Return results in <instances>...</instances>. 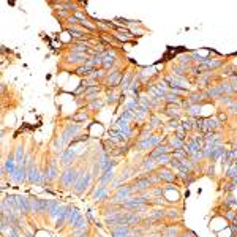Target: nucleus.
Instances as JSON below:
<instances>
[{"instance_id":"nucleus-1","label":"nucleus","mask_w":237,"mask_h":237,"mask_svg":"<svg viewBox=\"0 0 237 237\" xmlns=\"http://www.w3.org/2000/svg\"><path fill=\"white\" fill-rule=\"evenodd\" d=\"M76 179H77L76 171L75 169H67L63 174H62L60 182H62V185H63V186H70V185H73V182H75Z\"/></svg>"},{"instance_id":"nucleus-2","label":"nucleus","mask_w":237,"mask_h":237,"mask_svg":"<svg viewBox=\"0 0 237 237\" xmlns=\"http://www.w3.org/2000/svg\"><path fill=\"white\" fill-rule=\"evenodd\" d=\"M90 174L89 172H85V176H82L81 177V180L76 184V186H75V190H76V193H82L85 188H87V185H89V182H90Z\"/></svg>"},{"instance_id":"nucleus-3","label":"nucleus","mask_w":237,"mask_h":237,"mask_svg":"<svg viewBox=\"0 0 237 237\" xmlns=\"http://www.w3.org/2000/svg\"><path fill=\"white\" fill-rule=\"evenodd\" d=\"M77 131H79V125H68L67 130L63 131V134H62V142H67L71 136H75Z\"/></svg>"},{"instance_id":"nucleus-4","label":"nucleus","mask_w":237,"mask_h":237,"mask_svg":"<svg viewBox=\"0 0 237 237\" xmlns=\"http://www.w3.org/2000/svg\"><path fill=\"white\" fill-rule=\"evenodd\" d=\"M18 199V207L22 213H29L30 212V204H29V199L25 196H16Z\"/></svg>"},{"instance_id":"nucleus-5","label":"nucleus","mask_w":237,"mask_h":237,"mask_svg":"<svg viewBox=\"0 0 237 237\" xmlns=\"http://www.w3.org/2000/svg\"><path fill=\"white\" fill-rule=\"evenodd\" d=\"M152 185V180L149 177H144V179H138V180L133 184V188L134 190H146Z\"/></svg>"},{"instance_id":"nucleus-6","label":"nucleus","mask_w":237,"mask_h":237,"mask_svg":"<svg viewBox=\"0 0 237 237\" xmlns=\"http://www.w3.org/2000/svg\"><path fill=\"white\" fill-rule=\"evenodd\" d=\"M112 237H130V228L128 226H119L111 231Z\"/></svg>"},{"instance_id":"nucleus-7","label":"nucleus","mask_w":237,"mask_h":237,"mask_svg":"<svg viewBox=\"0 0 237 237\" xmlns=\"http://www.w3.org/2000/svg\"><path fill=\"white\" fill-rule=\"evenodd\" d=\"M169 150H171V147H165V146H158L155 150H152L149 155V158H152V160H155V158H158L160 155H166V153H169Z\"/></svg>"},{"instance_id":"nucleus-8","label":"nucleus","mask_w":237,"mask_h":237,"mask_svg":"<svg viewBox=\"0 0 237 237\" xmlns=\"http://www.w3.org/2000/svg\"><path fill=\"white\" fill-rule=\"evenodd\" d=\"M158 177H160V180L172 182L174 179H176V174H172V172H171V171H168V169H161L160 172H158Z\"/></svg>"},{"instance_id":"nucleus-9","label":"nucleus","mask_w":237,"mask_h":237,"mask_svg":"<svg viewBox=\"0 0 237 237\" xmlns=\"http://www.w3.org/2000/svg\"><path fill=\"white\" fill-rule=\"evenodd\" d=\"M5 171H8V174H11V176H13V174L16 172V168H14V158H13V155H10V157H8V160H6V163H5Z\"/></svg>"},{"instance_id":"nucleus-10","label":"nucleus","mask_w":237,"mask_h":237,"mask_svg":"<svg viewBox=\"0 0 237 237\" xmlns=\"http://www.w3.org/2000/svg\"><path fill=\"white\" fill-rule=\"evenodd\" d=\"M48 207H49V203L46 199H37V213L48 212Z\"/></svg>"},{"instance_id":"nucleus-11","label":"nucleus","mask_w":237,"mask_h":237,"mask_svg":"<svg viewBox=\"0 0 237 237\" xmlns=\"http://www.w3.org/2000/svg\"><path fill=\"white\" fill-rule=\"evenodd\" d=\"M133 190H134L133 186H123V188H120L119 191H117V196H115V201L120 199V198H127L131 191H133Z\"/></svg>"},{"instance_id":"nucleus-12","label":"nucleus","mask_w":237,"mask_h":237,"mask_svg":"<svg viewBox=\"0 0 237 237\" xmlns=\"http://www.w3.org/2000/svg\"><path fill=\"white\" fill-rule=\"evenodd\" d=\"M92 71H93V68L87 67V65H82V67H79L76 70V75L77 76H90Z\"/></svg>"},{"instance_id":"nucleus-13","label":"nucleus","mask_w":237,"mask_h":237,"mask_svg":"<svg viewBox=\"0 0 237 237\" xmlns=\"http://www.w3.org/2000/svg\"><path fill=\"white\" fill-rule=\"evenodd\" d=\"M59 209H60V204L57 203V201H51V203H49L48 212L51 213V217H52V218L56 217V213H57V210H59Z\"/></svg>"},{"instance_id":"nucleus-14","label":"nucleus","mask_w":237,"mask_h":237,"mask_svg":"<svg viewBox=\"0 0 237 237\" xmlns=\"http://www.w3.org/2000/svg\"><path fill=\"white\" fill-rule=\"evenodd\" d=\"M70 62H82L85 60V54L84 52H73L71 56H68Z\"/></svg>"},{"instance_id":"nucleus-15","label":"nucleus","mask_w":237,"mask_h":237,"mask_svg":"<svg viewBox=\"0 0 237 237\" xmlns=\"http://www.w3.org/2000/svg\"><path fill=\"white\" fill-rule=\"evenodd\" d=\"M75 157V152L73 150H65L63 153H62V163H65V165H68L70 160Z\"/></svg>"},{"instance_id":"nucleus-16","label":"nucleus","mask_w":237,"mask_h":237,"mask_svg":"<svg viewBox=\"0 0 237 237\" xmlns=\"http://www.w3.org/2000/svg\"><path fill=\"white\" fill-rule=\"evenodd\" d=\"M119 79H120V73L119 71H114L109 76V85H111V87H115V85L119 84Z\"/></svg>"},{"instance_id":"nucleus-17","label":"nucleus","mask_w":237,"mask_h":237,"mask_svg":"<svg viewBox=\"0 0 237 237\" xmlns=\"http://www.w3.org/2000/svg\"><path fill=\"white\" fill-rule=\"evenodd\" d=\"M81 217H82V215H81V212L77 210V209H73V212H71V217H70L68 223H70V224H75L76 221L81 218Z\"/></svg>"},{"instance_id":"nucleus-18","label":"nucleus","mask_w":237,"mask_h":237,"mask_svg":"<svg viewBox=\"0 0 237 237\" xmlns=\"http://www.w3.org/2000/svg\"><path fill=\"white\" fill-rule=\"evenodd\" d=\"M48 179H56L57 176V166H56V161H51L49 163V171H48Z\"/></svg>"},{"instance_id":"nucleus-19","label":"nucleus","mask_w":237,"mask_h":237,"mask_svg":"<svg viewBox=\"0 0 237 237\" xmlns=\"http://www.w3.org/2000/svg\"><path fill=\"white\" fill-rule=\"evenodd\" d=\"M177 234H179L177 228H172V226L168 228L165 232H163V236H165V237H177Z\"/></svg>"},{"instance_id":"nucleus-20","label":"nucleus","mask_w":237,"mask_h":237,"mask_svg":"<svg viewBox=\"0 0 237 237\" xmlns=\"http://www.w3.org/2000/svg\"><path fill=\"white\" fill-rule=\"evenodd\" d=\"M85 226H87V220H85L84 217H81V218L77 220L75 224H73V228H76V229H79V228H81V229H84Z\"/></svg>"},{"instance_id":"nucleus-21","label":"nucleus","mask_w":237,"mask_h":237,"mask_svg":"<svg viewBox=\"0 0 237 237\" xmlns=\"http://www.w3.org/2000/svg\"><path fill=\"white\" fill-rule=\"evenodd\" d=\"M84 51H87V46L84 43H79V44L73 46V52H84Z\"/></svg>"},{"instance_id":"nucleus-22","label":"nucleus","mask_w":237,"mask_h":237,"mask_svg":"<svg viewBox=\"0 0 237 237\" xmlns=\"http://www.w3.org/2000/svg\"><path fill=\"white\" fill-rule=\"evenodd\" d=\"M176 138L177 139H180V141H185V130L182 127H179L177 128V131H176Z\"/></svg>"},{"instance_id":"nucleus-23","label":"nucleus","mask_w":237,"mask_h":237,"mask_svg":"<svg viewBox=\"0 0 237 237\" xmlns=\"http://www.w3.org/2000/svg\"><path fill=\"white\" fill-rule=\"evenodd\" d=\"M104 191H106V186H100V188H98V191H96L95 195H93V198H95V199L98 201L101 196H104Z\"/></svg>"},{"instance_id":"nucleus-24","label":"nucleus","mask_w":237,"mask_h":237,"mask_svg":"<svg viewBox=\"0 0 237 237\" xmlns=\"http://www.w3.org/2000/svg\"><path fill=\"white\" fill-rule=\"evenodd\" d=\"M22 157H24L22 147H18V152H16V163H18V165H21V163H22Z\"/></svg>"},{"instance_id":"nucleus-25","label":"nucleus","mask_w":237,"mask_h":237,"mask_svg":"<svg viewBox=\"0 0 237 237\" xmlns=\"http://www.w3.org/2000/svg\"><path fill=\"white\" fill-rule=\"evenodd\" d=\"M112 63H114V59H111V57H104V59H103V67L104 68L112 67Z\"/></svg>"},{"instance_id":"nucleus-26","label":"nucleus","mask_w":237,"mask_h":237,"mask_svg":"<svg viewBox=\"0 0 237 237\" xmlns=\"http://www.w3.org/2000/svg\"><path fill=\"white\" fill-rule=\"evenodd\" d=\"M108 101H109V103H115V101H117V93H115V92H109V93H108Z\"/></svg>"},{"instance_id":"nucleus-27","label":"nucleus","mask_w":237,"mask_h":237,"mask_svg":"<svg viewBox=\"0 0 237 237\" xmlns=\"http://www.w3.org/2000/svg\"><path fill=\"white\" fill-rule=\"evenodd\" d=\"M109 179H112V171H106V172H104V176L101 177V184H106Z\"/></svg>"},{"instance_id":"nucleus-28","label":"nucleus","mask_w":237,"mask_h":237,"mask_svg":"<svg viewBox=\"0 0 237 237\" xmlns=\"http://www.w3.org/2000/svg\"><path fill=\"white\" fill-rule=\"evenodd\" d=\"M85 119H87V114H85V112H81V114H77V115L73 117L75 122H81V120H85Z\"/></svg>"},{"instance_id":"nucleus-29","label":"nucleus","mask_w":237,"mask_h":237,"mask_svg":"<svg viewBox=\"0 0 237 237\" xmlns=\"http://www.w3.org/2000/svg\"><path fill=\"white\" fill-rule=\"evenodd\" d=\"M165 213H163V210H155L152 215H150V218L152 220H157V218H160V217H163Z\"/></svg>"},{"instance_id":"nucleus-30","label":"nucleus","mask_w":237,"mask_h":237,"mask_svg":"<svg viewBox=\"0 0 237 237\" xmlns=\"http://www.w3.org/2000/svg\"><path fill=\"white\" fill-rule=\"evenodd\" d=\"M229 109H231V112L237 114V101H229Z\"/></svg>"},{"instance_id":"nucleus-31","label":"nucleus","mask_w":237,"mask_h":237,"mask_svg":"<svg viewBox=\"0 0 237 237\" xmlns=\"http://www.w3.org/2000/svg\"><path fill=\"white\" fill-rule=\"evenodd\" d=\"M168 215L171 217V218H179V212L177 210H169Z\"/></svg>"},{"instance_id":"nucleus-32","label":"nucleus","mask_w":237,"mask_h":237,"mask_svg":"<svg viewBox=\"0 0 237 237\" xmlns=\"http://www.w3.org/2000/svg\"><path fill=\"white\" fill-rule=\"evenodd\" d=\"M101 106H103V101H95L90 104V108H101Z\"/></svg>"},{"instance_id":"nucleus-33","label":"nucleus","mask_w":237,"mask_h":237,"mask_svg":"<svg viewBox=\"0 0 237 237\" xmlns=\"http://www.w3.org/2000/svg\"><path fill=\"white\" fill-rule=\"evenodd\" d=\"M226 120V114H218V122H223Z\"/></svg>"},{"instance_id":"nucleus-34","label":"nucleus","mask_w":237,"mask_h":237,"mask_svg":"<svg viewBox=\"0 0 237 237\" xmlns=\"http://www.w3.org/2000/svg\"><path fill=\"white\" fill-rule=\"evenodd\" d=\"M180 237H186V236H180Z\"/></svg>"}]
</instances>
